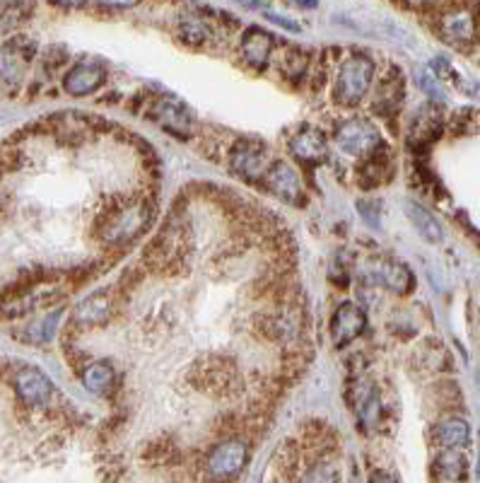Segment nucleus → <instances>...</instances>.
<instances>
[{"mask_svg": "<svg viewBox=\"0 0 480 483\" xmlns=\"http://www.w3.org/2000/svg\"><path fill=\"white\" fill-rule=\"evenodd\" d=\"M336 140L341 150H345L352 158H372L382 145L377 126L370 124L367 118H350L336 133Z\"/></svg>", "mask_w": 480, "mask_h": 483, "instance_id": "7ed1b4c3", "label": "nucleus"}, {"mask_svg": "<svg viewBox=\"0 0 480 483\" xmlns=\"http://www.w3.org/2000/svg\"><path fill=\"white\" fill-rule=\"evenodd\" d=\"M179 35L186 44L191 46H200L210 39V29L203 20H196V17H186V20L179 22Z\"/></svg>", "mask_w": 480, "mask_h": 483, "instance_id": "412c9836", "label": "nucleus"}, {"mask_svg": "<svg viewBox=\"0 0 480 483\" xmlns=\"http://www.w3.org/2000/svg\"><path fill=\"white\" fill-rule=\"evenodd\" d=\"M249 462V447L244 440H225L208 457V471L215 478H234Z\"/></svg>", "mask_w": 480, "mask_h": 483, "instance_id": "6e6552de", "label": "nucleus"}, {"mask_svg": "<svg viewBox=\"0 0 480 483\" xmlns=\"http://www.w3.org/2000/svg\"><path fill=\"white\" fill-rule=\"evenodd\" d=\"M401 99H403V77L398 70H392L379 83L377 95H374V111L382 117H393L401 109Z\"/></svg>", "mask_w": 480, "mask_h": 483, "instance_id": "2eb2a0df", "label": "nucleus"}, {"mask_svg": "<svg viewBox=\"0 0 480 483\" xmlns=\"http://www.w3.org/2000/svg\"><path fill=\"white\" fill-rule=\"evenodd\" d=\"M379 281L386 290H392L396 295H405L413 290V273L411 269L401 262H382L379 266Z\"/></svg>", "mask_w": 480, "mask_h": 483, "instance_id": "f3484780", "label": "nucleus"}, {"mask_svg": "<svg viewBox=\"0 0 480 483\" xmlns=\"http://www.w3.org/2000/svg\"><path fill=\"white\" fill-rule=\"evenodd\" d=\"M15 389L27 406H46L54 396V385L39 370H22L15 377Z\"/></svg>", "mask_w": 480, "mask_h": 483, "instance_id": "f8f14e48", "label": "nucleus"}, {"mask_svg": "<svg viewBox=\"0 0 480 483\" xmlns=\"http://www.w3.org/2000/svg\"><path fill=\"white\" fill-rule=\"evenodd\" d=\"M307 66H309L307 54L300 51V48H290L288 54H285V58L281 61V73L288 77V80H300V77L304 76Z\"/></svg>", "mask_w": 480, "mask_h": 483, "instance_id": "4be33fe9", "label": "nucleus"}, {"mask_svg": "<svg viewBox=\"0 0 480 483\" xmlns=\"http://www.w3.org/2000/svg\"><path fill=\"white\" fill-rule=\"evenodd\" d=\"M370 483H393V481L389 477H386V474H374Z\"/></svg>", "mask_w": 480, "mask_h": 483, "instance_id": "c85d7f7f", "label": "nucleus"}, {"mask_svg": "<svg viewBox=\"0 0 480 483\" xmlns=\"http://www.w3.org/2000/svg\"><path fill=\"white\" fill-rule=\"evenodd\" d=\"M111 312V303L109 297L104 295V293H97V295L87 297L76 312V319L80 324H97V322H104V319L109 317Z\"/></svg>", "mask_w": 480, "mask_h": 483, "instance_id": "aec40b11", "label": "nucleus"}, {"mask_svg": "<svg viewBox=\"0 0 480 483\" xmlns=\"http://www.w3.org/2000/svg\"><path fill=\"white\" fill-rule=\"evenodd\" d=\"M51 3L61 7H83L87 0H51Z\"/></svg>", "mask_w": 480, "mask_h": 483, "instance_id": "cd10ccee", "label": "nucleus"}, {"mask_svg": "<svg viewBox=\"0 0 480 483\" xmlns=\"http://www.w3.org/2000/svg\"><path fill=\"white\" fill-rule=\"evenodd\" d=\"M117 382V373L107 360H95L83 370V385L92 394H109Z\"/></svg>", "mask_w": 480, "mask_h": 483, "instance_id": "a211bd4d", "label": "nucleus"}, {"mask_svg": "<svg viewBox=\"0 0 480 483\" xmlns=\"http://www.w3.org/2000/svg\"><path fill=\"white\" fill-rule=\"evenodd\" d=\"M290 148H292L297 159L309 162V165L323 162L326 150H329V145H326V136H323L322 131L311 128V126H307V128H302V131L297 133L295 139L290 140Z\"/></svg>", "mask_w": 480, "mask_h": 483, "instance_id": "4468645a", "label": "nucleus"}, {"mask_svg": "<svg viewBox=\"0 0 480 483\" xmlns=\"http://www.w3.org/2000/svg\"><path fill=\"white\" fill-rule=\"evenodd\" d=\"M271 165L273 162L268 158L266 145L256 140H237L230 150V167L247 181L263 180Z\"/></svg>", "mask_w": 480, "mask_h": 483, "instance_id": "20e7f679", "label": "nucleus"}, {"mask_svg": "<svg viewBox=\"0 0 480 483\" xmlns=\"http://www.w3.org/2000/svg\"><path fill=\"white\" fill-rule=\"evenodd\" d=\"M420 87H423V90H425L427 95L433 97V99H439V102L444 99V92H442V87H439L437 77L420 76Z\"/></svg>", "mask_w": 480, "mask_h": 483, "instance_id": "393cba45", "label": "nucleus"}, {"mask_svg": "<svg viewBox=\"0 0 480 483\" xmlns=\"http://www.w3.org/2000/svg\"><path fill=\"white\" fill-rule=\"evenodd\" d=\"M263 184L273 196H278L285 203H292V206H302L304 203V187L300 174L282 159H275L273 165L268 167L266 177H263Z\"/></svg>", "mask_w": 480, "mask_h": 483, "instance_id": "1a4fd4ad", "label": "nucleus"}, {"mask_svg": "<svg viewBox=\"0 0 480 483\" xmlns=\"http://www.w3.org/2000/svg\"><path fill=\"white\" fill-rule=\"evenodd\" d=\"M437 440L442 447H449V449L466 447L468 440H471V428H468V423L464 421V418L452 416V418L439 421Z\"/></svg>", "mask_w": 480, "mask_h": 483, "instance_id": "6ab92c4d", "label": "nucleus"}, {"mask_svg": "<svg viewBox=\"0 0 480 483\" xmlns=\"http://www.w3.org/2000/svg\"><path fill=\"white\" fill-rule=\"evenodd\" d=\"M36 54V44L29 36H13L0 46V77L5 83H20Z\"/></svg>", "mask_w": 480, "mask_h": 483, "instance_id": "423d86ee", "label": "nucleus"}, {"mask_svg": "<svg viewBox=\"0 0 480 483\" xmlns=\"http://www.w3.org/2000/svg\"><path fill=\"white\" fill-rule=\"evenodd\" d=\"M439 469L446 478H464L466 477V459L456 449H449L439 457Z\"/></svg>", "mask_w": 480, "mask_h": 483, "instance_id": "5701e85b", "label": "nucleus"}, {"mask_svg": "<svg viewBox=\"0 0 480 483\" xmlns=\"http://www.w3.org/2000/svg\"><path fill=\"white\" fill-rule=\"evenodd\" d=\"M150 117L159 128H165L167 133H172L177 139L189 140L193 136V118L179 99H172V97L158 99L150 107Z\"/></svg>", "mask_w": 480, "mask_h": 483, "instance_id": "0eeeda50", "label": "nucleus"}, {"mask_svg": "<svg viewBox=\"0 0 480 483\" xmlns=\"http://www.w3.org/2000/svg\"><path fill=\"white\" fill-rule=\"evenodd\" d=\"M367 319H364L363 307H357L355 303H343L333 312V319H331V338H333V345L336 348H343L350 341H355L360 334H363Z\"/></svg>", "mask_w": 480, "mask_h": 483, "instance_id": "9d476101", "label": "nucleus"}, {"mask_svg": "<svg viewBox=\"0 0 480 483\" xmlns=\"http://www.w3.org/2000/svg\"><path fill=\"white\" fill-rule=\"evenodd\" d=\"M273 36L259 27H249L244 36H241V56L256 70L266 68L268 61H271V54H273Z\"/></svg>", "mask_w": 480, "mask_h": 483, "instance_id": "ddd939ff", "label": "nucleus"}, {"mask_svg": "<svg viewBox=\"0 0 480 483\" xmlns=\"http://www.w3.org/2000/svg\"><path fill=\"white\" fill-rule=\"evenodd\" d=\"M140 0H99V5L104 7H117V10H124V7H136Z\"/></svg>", "mask_w": 480, "mask_h": 483, "instance_id": "bb28decb", "label": "nucleus"}, {"mask_svg": "<svg viewBox=\"0 0 480 483\" xmlns=\"http://www.w3.org/2000/svg\"><path fill=\"white\" fill-rule=\"evenodd\" d=\"M104 80H107V70H104V66L92 61H83L76 63V66L66 73V77H63V87H66V92L73 97H87L92 95V92L99 90L104 85Z\"/></svg>", "mask_w": 480, "mask_h": 483, "instance_id": "9b49d317", "label": "nucleus"}, {"mask_svg": "<svg viewBox=\"0 0 480 483\" xmlns=\"http://www.w3.org/2000/svg\"><path fill=\"white\" fill-rule=\"evenodd\" d=\"M300 483H338V469L336 464L331 462H316L314 467H309L304 471V477Z\"/></svg>", "mask_w": 480, "mask_h": 483, "instance_id": "b1692460", "label": "nucleus"}, {"mask_svg": "<svg viewBox=\"0 0 480 483\" xmlns=\"http://www.w3.org/2000/svg\"><path fill=\"white\" fill-rule=\"evenodd\" d=\"M374 80V61L370 56L355 54L345 58L336 76V99L341 104L355 107L370 92Z\"/></svg>", "mask_w": 480, "mask_h": 483, "instance_id": "f257e3e1", "label": "nucleus"}, {"mask_svg": "<svg viewBox=\"0 0 480 483\" xmlns=\"http://www.w3.org/2000/svg\"><path fill=\"white\" fill-rule=\"evenodd\" d=\"M268 20L275 22V25H281V27H285L288 32H300V25H295V22L288 20V17H281V15H271V13H268Z\"/></svg>", "mask_w": 480, "mask_h": 483, "instance_id": "a878e982", "label": "nucleus"}, {"mask_svg": "<svg viewBox=\"0 0 480 483\" xmlns=\"http://www.w3.org/2000/svg\"><path fill=\"white\" fill-rule=\"evenodd\" d=\"M300 7H316V0H292Z\"/></svg>", "mask_w": 480, "mask_h": 483, "instance_id": "c756f323", "label": "nucleus"}, {"mask_svg": "<svg viewBox=\"0 0 480 483\" xmlns=\"http://www.w3.org/2000/svg\"><path fill=\"white\" fill-rule=\"evenodd\" d=\"M148 222V206L143 200H128L124 206L114 208L107 218V228H104V237L109 242L131 240L138 235Z\"/></svg>", "mask_w": 480, "mask_h": 483, "instance_id": "39448f33", "label": "nucleus"}, {"mask_svg": "<svg viewBox=\"0 0 480 483\" xmlns=\"http://www.w3.org/2000/svg\"><path fill=\"white\" fill-rule=\"evenodd\" d=\"M439 36L452 46H468L478 36V20L471 5L464 3H452L439 10L437 17Z\"/></svg>", "mask_w": 480, "mask_h": 483, "instance_id": "f03ea898", "label": "nucleus"}, {"mask_svg": "<svg viewBox=\"0 0 480 483\" xmlns=\"http://www.w3.org/2000/svg\"><path fill=\"white\" fill-rule=\"evenodd\" d=\"M405 215H408V221L413 222V228L418 230L423 240L430 242V244H439L442 242V237H444L442 225H439L437 218L425 206H420L415 200H408L405 203Z\"/></svg>", "mask_w": 480, "mask_h": 483, "instance_id": "dca6fc26", "label": "nucleus"}]
</instances>
